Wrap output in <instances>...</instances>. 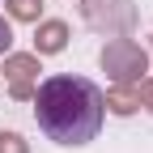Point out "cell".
I'll return each instance as SVG.
<instances>
[{
  "mask_svg": "<svg viewBox=\"0 0 153 153\" xmlns=\"http://www.w3.org/2000/svg\"><path fill=\"white\" fill-rule=\"evenodd\" d=\"M0 153H30V145L17 132H0Z\"/></svg>",
  "mask_w": 153,
  "mask_h": 153,
  "instance_id": "obj_8",
  "label": "cell"
},
{
  "mask_svg": "<svg viewBox=\"0 0 153 153\" xmlns=\"http://www.w3.org/2000/svg\"><path fill=\"white\" fill-rule=\"evenodd\" d=\"M98 60H102V72L111 76L115 85H136V81H145V72H149V51L140 43H132V38H111Z\"/></svg>",
  "mask_w": 153,
  "mask_h": 153,
  "instance_id": "obj_2",
  "label": "cell"
},
{
  "mask_svg": "<svg viewBox=\"0 0 153 153\" xmlns=\"http://www.w3.org/2000/svg\"><path fill=\"white\" fill-rule=\"evenodd\" d=\"M64 47H68V26L64 22H38V30H34V51L38 55H55Z\"/></svg>",
  "mask_w": 153,
  "mask_h": 153,
  "instance_id": "obj_4",
  "label": "cell"
},
{
  "mask_svg": "<svg viewBox=\"0 0 153 153\" xmlns=\"http://www.w3.org/2000/svg\"><path fill=\"white\" fill-rule=\"evenodd\" d=\"M81 17L94 30H106V34H128L136 26L132 0H81Z\"/></svg>",
  "mask_w": 153,
  "mask_h": 153,
  "instance_id": "obj_3",
  "label": "cell"
},
{
  "mask_svg": "<svg viewBox=\"0 0 153 153\" xmlns=\"http://www.w3.org/2000/svg\"><path fill=\"white\" fill-rule=\"evenodd\" d=\"M9 94H13L17 102H30V98H34V81H13V85H9Z\"/></svg>",
  "mask_w": 153,
  "mask_h": 153,
  "instance_id": "obj_9",
  "label": "cell"
},
{
  "mask_svg": "<svg viewBox=\"0 0 153 153\" xmlns=\"http://www.w3.org/2000/svg\"><path fill=\"white\" fill-rule=\"evenodd\" d=\"M13 47V26H9V17H0V55H9Z\"/></svg>",
  "mask_w": 153,
  "mask_h": 153,
  "instance_id": "obj_10",
  "label": "cell"
},
{
  "mask_svg": "<svg viewBox=\"0 0 153 153\" xmlns=\"http://www.w3.org/2000/svg\"><path fill=\"white\" fill-rule=\"evenodd\" d=\"M136 94H140V102L153 111V76H149V81H136Z\"/></svg>",
  "mask_w": 153,
  "mask_h": 153,
  "instance_id": "obj_11",
  "label": "cell"
},
{
  "mask_svg": "<svg viewBox=\"0 0 153 153\" xmlns=\"http://www.w3.org/2000/svg\"><path fill=\"white\" fill-rule=\"evenodd\" d=\"M34 119L55 145H85L106 119L102 89L85 76H51L34 89Z\"/></svg>",
  "mask_w": 153,
  "mask_h": 153,
  "instance_id": "obj_1",
  "label": "cell"
},
{
  "mask_svg": "<svg viewBox=\"0 0 153 153\" xmlns=\"http://www.w3.org/2000/svg\"><path fill=\"white\" fill-rule=\"evenodd\" d=\"M9 17H17V22H38V13H43V0H4Z\"/></svg>",
  "mask_w": 153,
  "mask_h": 153,
  "instance_id": "obj_7",
  "label": "cell"
},
{
  "mask_svg": "<svg viewBox=\"0 0 153 153\" xmlns=\"http://www.w3.org/2000/svg\"><path fill=\"white\" fill-rule=\"evenodd\" d=\"M102 102H106V111H115V115H132V111H140V94H136V85H115Z\"/></svg>",
  "mask_w": 153,
  "mask_h": 153,
  "instance_id": "obj_5",
  "label": "cell"
},
{
  "mask_svg": "<svg viewBox=\"0 0 153 153\" xmlns=\"http://www.w3.org/2000/svg\"><path fill=\"white\" fill-rule=\"evenodd\" d=\"M38 72H43L38 55H4V76L9 81H34Z\"/></svg>",
  "mask_w": 153,
  "mask_h": 153,
  "instance_id": "obj_6",
  "label": "cell"
}]
</instances>
